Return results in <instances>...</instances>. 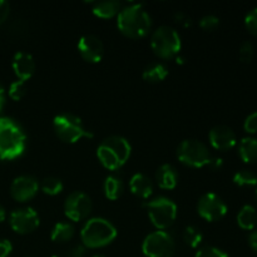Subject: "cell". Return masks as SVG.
Returning a JSON list of instances; mask_svg holds the SVG:
<instances>
[{
  "instance_id": "cell-1",
  "label": "cell",
  "mask_w": 257,
  "mask_h": 257,
  "mask_svg": "<svg viewBox=\"0 0 257 257\" xmlns=\"http://www.w3.org/2000/svg\"><path fill=\"white\" fill-rule=\"evenodd\" d=\"M27 147V136L18 123L0 117V160L12 161L20 157Z\"/></svg>"
},
{
  "instance_id": "cell-2",
  "label": "cell",
  "mask_w": 257,
  "mask_h": 257,
  "mask_svg": "<svg viewBox=\"0 0 257 257\" xmlns=\"http://www.w3.org/2000/svg\"><path fill=\"white\" fill-rule=\"evenodd\" d=\"M117 25L125 37L140 39L150 33L152 20L142 5L132 4L120 9Z\"/></svg>"
},
{
  "instance_id": "cell-3",
  "label": "cell",
  "mask_w": 257,
  "mask_h": 257,
  "mask_svg": "<svg viewBox=\"0 0 257 257\" xmlns=\"http://www.w3.org/2000/svg\"><path fill=\"white\" fill-rule=\"evenodd\" d=\"M130 142L120 136H112L102 141L97 150L98 160L107 170L114 171L122 167L131 156Z\"/></svg>"
},
{
  "instance_id": "cell-4",
  "label": "cell",
  "mask_w": 257,
  "mask_h": 257,
  "mask_svg": "<svg viewBox=\"0 0 257 257\" xmlns=\"http://www.w3.org/2000/svg\"><path fill=\"white\" fill-rule=\"evenodd\" d=\"M117 237V228L113 223L102 217L90 218L80 231L83 246L88 248H99L109 245Z\"/></svg>"
},
{
  "instance_id": "cell-5",
  "label": "cell",
  "mask_w": 257,
  "mask_h": 257,
  "mask_svg": "<svg viewBox=\"0 0 257 257\" xmlns=\"http://www.w3.org/2000/svg\"><path fill=\"white\" fill-rule=\"evenodd\" d=\"M53 127L58 137L67 143H75L82 138L90 140L94 137V135L85 128L82 119L70 113L57 115L53 120Z\"/></svg>"
},
{
  "instance_id": "cell-6",
  "label": "cell",
  "mask_w": 257,
  "mask_h": 257,
  "mask_svg": "<svg viewBox=\"0 0 257 257\" xmlns=\"http://www.w3.org/2000/svg\"><path fill=\"white\" fill-rule=\"evenodd\" d=\"M151 45L156 55L162 59H172L181 50V38L171 27L157 28L151 37Z\"/></svg>"
},
{
  "instance_id": "cell-7",
  "label": "cell",
  "mask_w": 257,
  "mask_h": 257,
  "mask_svg": "<svg viewBox=\"0 0 257 257\" xmlns=\"http://www.w3.org/2000/svg\"><path fill=\"white\" fill-rule=\"evenodd\" d=\"M151 222L157 230L162 231L170 227L177 217V206L167 197H157L146 203Z\"/></svg>"
},
{
  "instance_id": "cell-8",
  "label": "cell",
  "mask_w": 257,
  "mask_h": 257,
  "mask_svg": "<svg viewBox=\"0 0 257 257\" xmlns=\"http://www.w3.org/2000/svg\"><path fill=\"white\" fill-rule=\"evenodd\" d=\"M177 157L183 165L202 168L210 165L212 156L205 143L197 140H186L178 146Z\"/></svg>"
},
{
  "instance_id": "cell-9",
  "label": "cell",
  "mask_w": 257,
  "mask_h": 257,
  "mask_svg": "<svg viewBox=\"0 0 257 257\" xmlns=\"http://www.w3.org/2000/svg\"><path fill=\"white\" fill-rule=\"evenodd\" d=\"M175 241L165 231H155L145 238L142 243L143 255L146 257H172L175 253Z\"/></svg>"
},
{
  "instance_id": "cell-10",
  "label": "cell",
  "mask_w": 257,
  "mask_h": 257,
  "mask_svg": "<svg viewBox=\"0 0 257 257\" xmlns=\"http://www.w3.org/2000/svg\"><path fill=\"white\" fill-rule=\"evenodd\" d=\"M92 201L85 195L84 192H75L70 193L64 202V213L69 220L74 222L85 220L92 212Z\"/></svg>"
},
{
  "instance_id": "cell-11",
  "label": "cell",
  "mask_w": 257,
  "mask_h": 257,
  "mask_svg": "<svg viewBox=\"0 0 257 257\" xmlns=\"http://www.w3.org/2000/svg\"><path fill=\"white\" fill-rule=\"evenodd\" d=\"M197 211L202 218L208 222H216L227 213V206L216 193H206L198 201Z\"/></svg>"
},
{
  "instance_id": "cell-12",
  "label": "cell",
  "mask_w": 257,
  "mask_h": 257,
  "mask_svg": "<svg viewBox=\"0 0 257 257\" xmlns=\"http://www.w3.org/2000/svg\"><path fill=\"white\" fill-rule=\"evenodd\" d=\"M9 223L13 231L20 235H27L39 226V216L32 207L19 208L10 213Z\"/></svg>"
},
{
  "instance_id": "cell-13",
  "label": "cell",
  "mask_w": 257,
  "mask_h": 257,
  "mask_svg": "<svg viewBox=\"0 0 257 257\" xmlns=\"http://www.w3.org/2000/svg\"><path fill=\"white\" fill-rule=\"evenodd\" d=\"M39 191V183L32 176H19L10 186V195L18 202H27L35 197Z\"/></svg>"
},
{
  "instance_id": "cell-14",
  "label": "cell",
  "mask_w": 257,
  "mask_h": 257,
  "mask_svg": "<svg viewBox=\"0 0 257 257\" xmlns=\"http://www.w3.org/2000/svg\"><path fill=\"white\" fill-rule=\"evenodd\" d=\"M78 50L83 59L89 63H99L103 58L104 47L102 40L93 34L83 35L78 42Z\"/></svg>"
},
{
  "instance_id": "cell-15",
  "label": "cell",
  "mask_w": 257,
  "mask_h": 257,
  "mask_svg": "<svg viewBox=\"0 0 257 257\" xmlns=\"http://www.w3.org/2000/svg\"><path fill=\"white\" fill-rule=\"evenodd\" d=\"M211 146L218 151H228L236 146V135L230 127L226 125H218L212 128L208 135Z\"/></svg>"
},
{
  "instance_id": "cell-16",
  "label": "cell",
  "mask_w": 257,
  "mask_h": 257,
  "mask_svg": "<svg viewBox=\"0 0 257 257\" xmlns=\"http://www.w3.org/2000/svg\"><path fill=\"white\" fill-rule=\"evenodd\" d=\"M13 70L20 82H27L35 72V62L28 53L19 52L13 58Z\"/></svg>"
},
{
  "instance_id": "cell-17",
  "label": "cell",
  "mask_w": 257,
  "mask_h": 257,
  "mask_svg": "<svg viewBox=\"0 0 257 257\" xmlns=\"http://www.w3.org/2000/svg\"><path fill=\"white\" fill-rule=\"evenodd\" d=\"M130 188L133 195L143 198V200H147L148 197H151L153 192L152 181L142 173H136L132 176L130 181Z\"/></svg>"
},
{
  "instance_id": "cell-18",
  "label": "cell",
  "mask_w": 257,
  "mask_h": 257,
  "mask_svg": "<svg viewBox=\"0 0 257 257\" xmlns=\"http://www.w3.org/2000/svg\"><path fill=\"white\" fill-rule=\"evenodd\" d=\"M156 180L162 190H173L177 186L178 173L172 165H162L157 170Z\"/></svg>"
},
{
  "instance_id": "cell-19",
  "label": "cell",
  "mask_w": 257,
  "mask_h": 257,
  "mask_svg": "<svg viewBox=\"0 0 257 257\" xmlns=\"http://www.w3.org/2000/svg\"><path fill=\"white\" fill-rule=\"evenodd\" d=\"M238 153L245 163H257V140L253 137H245L238 145Z\"/></svg>"
},
{
  "instance_id": "cell-20",
  "label": "cell",
  "mask_w": 257,
  "mask_h": 257,
  "mask_svg": "<svg viewBox=\"0 0 257 257\" xmlns=\"http://www.w3.org/2000/svg\"><path fill=\"white\" fill-rule=\"evenodd\" d=\"M237 223L242 230L251 231L257 225V211L253 206L245 205L237 215Z\"/></svg>"
},
{
  "instance_id": "cell-21",
  "label": "cell",
  "mask_w": 257,
  "mask_h": 257,
  "mask_svg": "<svg viewBox=\"0 0 257 257\" xmlns=\"http://www.w3.org/2000/svg\"><path fill=\"white\" fill-rule=\"evenodd\" d=\"M120 12V3L115 0H108V2H99L95 3L93 8V13L98 18L102 19H110L119 14Z\"/></svg>"
},
{
  "instance_id": "cell-22",
  "label": "cell",
  "mask_w": 257,
  "mask_h": 257,
  "mask_svg": "<svg viewBox=\"0 0 257 257\" xmlns=\"http://www.w3.org/2000/svg\"><path fill=\"white\" fill-rule=\"evenodd\" d=\"M74 227L73 225L68 222H59L53 227L52 235H50V238H52L54 242H68L73 238L74 236Z\"/></svg>"
},
{
  "instance_id": "cell-23",
  "label": "cell",
  "mask_w": 257,
  "mask_h": 257,
  "mask_svg": "<svg viewBox=\"0 0 257 257\" xmlns=\"http://www.w3.org/2000/svg\"><path fill=\"white\" fill-rule=\"evenodd\" d=\"M168 75V69L166 65L161 64V63H155L151 64L143 70V79L148 83H158L162 82L166 77Z\"/></svg>"
},
{
  "instance_id": "cell-24",
  "label": "cell",
  "mask_w": 257,
  "mask_h": 257,
  "mask_svg": "<svg viewBox=\"0 0 257 257\" xmlns=\"http://www.w3.org/2000/svg\"><path fill=\"white\" fill-rule=\"evenodd\" d=\"M104 195L108 200L115 201L120 197L123 192V183L115 176H108L104 181Z\"/></svg>"
},
{
  "instance_id": "cell-25",
  "label": "cell",
  "mask_w": 257,
  "mask_h": 257,
  "mask_svg": "<svg viewBox=\"0 0 257 257\" xmlns=\"http://www.w3.org/2000/svg\"><path fill=\"white\" fill-rule=\"evenodd\" d=\"M39 187L42 188V191L45 195L55 196L59 195L63 191V183L62 181L55 177H47L42 181V185Z\"/></svg>"
},
{
  "instance_id": "cell-26",
  "label": "cell",
  "mask_w": 257,
  "mask_h": 257,
  "mask_svg": "<svg viewBox=\"0 0 257 257\" xmlns=\"http://www.w3.org/2000/svg\"><path fill=\"white\" fill-rule=\"evenodd\" d=\"M202 233L195 226H188V227H186L185 232H183V240L192 248L198 247L201 245V242H202Z\"/></svg>"
},
{
  "instance_id": "cell-27",
  "label": "cell",
  "mask_w": 257,
  "mask_h": 257,
  "mask_svg": "<svg viewBox=\"0 0 257 257\" xmlns=\"http://www.w3.org/2000/svg\"><path fill=\"white\" fill-rule=\"evenodd\" d=\"M233 182L240 187H246V186H256L257 185V176L252 171L242 170L238 171L233 176Z\"/></svg>"
},
{
  "instance_id": "cell-28",
  "label": "cell",
  "mask_w": 257,
  "mask_h": 257,
  "mask_svg": "<svg viewBox=\"0 0 257 257\" xmlns=\"http://www.w3.org/2000/svg\"><path fill=\"white\" fill-rule=\"evenodd\" d=\"M27 93V88H25V83L17 80V82L12 83L9 87V97L14 100H20Z\"/></svg>"
},
{
  "instance_id": "cell-29",
  "label": "cell",
  "mask_w": 257,
  "mask_h": 257,
  "mask_svg": "<svg viewBox=\"0 0 257 257\" xmlns=\"http://www.w3.org/2000/svg\"><path fill=\"white\" fill-rule=\"evenodd\" d=\"M255 55V48L251 42H243L240 47V59L243 63H250Z\"/></svg>"
},
{
  "instance_id": "cell-30",
  "label": "cell",
  "mask_w": 257,
  "mask_h": 257,
  "mask_svg": "<svg viewBox=\"0 0 257 257\" xmlns=\"http://www.w3.org/2000/svg\"><path fill=\"white\" fill-rule=\"evenodd\" d=\"M218 25H220V19L217 17H215V15H205L200 20V27L203 30H207V32H212Z\"/></svg>"
},
{
  "instance_id": "cell-31",
  "label": "cell",
  "mask_w": 257,
  "mask_h": 257,
  "mask_svg": "<svg viewBox=\"0 0 257 257\" xmlns=\"http://www.w3.org/2000/svg\"><path fill=\"white\" fill-rule=\"evenodd\" d=\"M245 25L251 34L257 37V8H253L247 13L245 18Z\"/></svg>"
},
{
  "instance_id": "cell-32",
  "label": "cell",
  "mask_w": 257,
  "mask_h": 257,
  "mask_svg": "<svg viewBox=\"0 0 257 257\" xmlns=\"http://www.w3.org/2000/svg\"><path fill=\"white\" fill-rule=\"evenodd\" d=\"M195 257H228V255L225 251L220 250V248L208 246V247H203L198 250Z\"/></svg>"
},
{
  "instance_id": "cell-33",
  "label": "cell",
  "mask_w": 257,
  "mask_h": 257,
  "mask_svg": "<svg viewBox=\"0 0 257 257\" xmlns=\"http://www.w3.org/2000/svg\"><path fill=\"white\" fill-rule=\"evenodd\" d=\"M243 128L247 133H257V112L251 113L247 118H246L245 123H243Z\"/></svg>"
},
{
  "instance_id": "cell-34",
  "label": "cell",
  "mask_w": 257,
  "mask_h": 257,
  "mask_svg": "<svg viewBox=\"0 0 257 257\" xmlns=\"http://www.w3.org/2000/svg\"><path fill=\"white\" fill-rule=\"evenodd\" d=\"M175 20L178 23V24L182 25V27H185V28L191 27V24H192V20H191V18L188 17L187 14H185V13H182V12L176 13Z\"/></svg>"
},
{
  "instance_id": "cell-35",
  "label": "cell",
  "mask_w": 257,
  "mask_h": 257,
  "mask_svg": "<svg viewBox=\"0 0 257 257\" xmlns=\"http://www.w3.org/2000/svg\"><path fill=\"white\" fill-rule=\"evenodd\" d=\"M10 13V5L9 3L5 2V0H0V24L7 20V18L9 17Z\"/></svg>"
},
{
  "instance_id": "cell-36",
  "label": "cell",
  "mask_w": 257,
  "mask_h": 257,
  "mask_svg": "<svg viewBox=\"0 0 257 257\" xmlns=\"http://www.w3.org/2000/svg\"><path fill=\"white\" fill-rule=\"evenodd\" d=\"M13 245L8 240H0V257H8L12 253Z\"/></svg>"
},
{
  "instance_id": "cell-37",
  "label": "cell",
  "mask_w": 257,
  "mask_h": 257,
  "mask_svg": "<svg viewBox=\"0 0 257 257\" xmlns=\"http://www.w3.org/2000/svg\"><path fill=\"white\" fill-rule=\"evenodd\" d=\"M67 257H85V246H74V247L70 248L69 252L67 253Z\"/></svg>"
},
{
  "instance_id": "cell-38",
  "label": "cell",
  "mask_w": 257,
  "mask_h": 257,
  "mask_svg": "<svg viewBox=\"0 0 257 257\" xmlns=\"http://www.w3.org/2000/svg\"><path fill=\"white\" fill-rule=\"evenodd\" d=\"M248 245H250V247L252 248L255 252H257V230L251 232L250 236H248Z\"/></svg>"
},
{
  "instance_id": "cell-39",
  "label": "cell",
  "mask_w": 257,
  "mask_h": 257,
  "mask_svg": "<svg viewBox=\"0 0 257 257\" xmlns=\"http://www.w3.org/2000/svg\"><path fill=\"white\" fill-rule=\"evenodd\" d=\"M222 165H223V162L221 158H213L212 157V160H211L210 165L208 166H210L211 168H213V170H220V168L222 167Z\"/></svg>"
},
{
  "instance_id": "cell-40",
  "label": "cell",
  "mask_w": 257,
  "mask_h": 257,
  "mask_svg": "<svg viewBox=\"0 0 257 257\" xmlns=\"http://www.w3.org/2000/svg\"><path fill=\"white\" fill-rule=\"evenodd\" d=\"M5 218H7V212H5V208L0 205V223L4 222Z\"/></svg>"
},
{
  "instance_id": "cell-41",
  "label": "cell",
  "mask_w": 257,
  "mask_h": 257,
  "mask_svg": "<svg viewBox=\"0 0 257 257\" xmlns=\"http://www.w3.org/2000/svg\"><path fill=\"white\" fill-rule=\"evenodd\" d=\"M4 100H5V95H4V89L0 85V110L3 109V105H4Z\"/></svg>"
},
{
  "instance_id": "cell-42",
  "label": "cell",
  "mask_w": 257,
  "mask_h": 257,
  "mask_svg": "<svg viewBox=\"0 0 257 257\" xmlns=\"http://www.w3.org/2000/svg\"><path fill=\"white\" fill-rule=\"evenodd\" d=\"M93 257H104V256H102V255H95V256H93Z\"/></svg>"
},
{
  "instance_id": "cell-43",
  "label": "cell",
  "mask_w": 257,
  "mask_h": 257,
  "mask_svg": "<svg viewBox=\"0 0 257 257\" xmlns=\"http://www.w3.org/2000/svg\"><path fill=\"white\" fill-rule=\"evenodd\" d=\"M52 257H59V256H52Z\"/></svg>"
},
{
  "instance_id": "cell-44",
  "label": "cell",
  "mask_w": 257,
  "mask_h": 257,
  "mask_svg": "<svg viewBox=\"0 0 257 257\" xmlns=\"http://www.w3.org/2000/svg\"><path fill=\"white\" fill-rule=\"evenodd\" d=\"M256 197H257V191H256Z\"/></svg>"
}]
</instances>
